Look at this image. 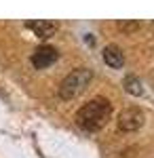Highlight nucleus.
<instances>
[{
  "label": "nucleus",
  "instance_id": "1",
  "mask_svg": "<svg viewBox=\"0 0 154 158\" xmlns=\"http://www.w3.org/2000/svg\"><path fill=\"white\" fill-rule=\"evenodd\" d=\"M112 116V103L104 97H95L76 112V124L84 131H99Z\"/></svg>",
  "mask_w": 154,
  "mask_h": 158
},
{
  "label": "nucleus",
  "instance_id": "2",
  "mask_svg": "<svg viewBox=\"0 0 154 158\" xmlns=\"http://www.w3.org/2000/svg\"><path fill=\"white\" fill-rule=\"evenodd\" d=\"M91 78H93V72H91V70H87V68H78V70H74L72 74H68V76L61 80V85H59L61 99H74V97H78L84 89L89 86Z\"/></svg>",
  "mask_w": 154,
  "mask_h": 158
},
{
  "label": "nucleus",
  "instance_id": "3",
  "mask_svg": "<svg viewBox=\"0 0 154 158\" xmlns=\"http://www.w3.org/2000/svg\"><path fill=\"white\" fill-rule=\"evenodd\" d=\"M143 124V112L139 108H127L118 114V127L122 131H137Z\"/></svg>",
  "mask_w": 154,
  "mask_h": 158
},
{
  "label": "nucleus",
  "instance_id": "4",
  "mask_svg": "<svg viewBox=\"0 0 154 158\" xmlns=\"http://www.w3.org/2000/svg\"><path fill=\"white\" fill-rule=\"evenodd\" d=\"M55 61H57V51L53 49V47H49V44H42V47H38V49L32 53V65L38 68V70L49 68V65L55 63Z\"/></svg>",
  "mask_w": 154,
  "mask_h": 158
},
{
  "label": "nucleus",
  "instance_id": "5",
  "mask_svg": "<svg viewBox=\"0 0 154 158\" xmlns=\"http://www.w3.org/2000/svg\"><path fill=\"white\" fill-rule=\"evenodd\" d=\"M28 27L34 32L38 38H49L55 34V30H57V23H53V21H45V19H38V21H28Z\"/></svg>",
  "mask_w": 154,
  "mask_h": 158
},
{
  "label": "nucleus",
  "instance_id": "6",
  "mask_svg": "<svg viewBox=\"0 0 154 158\" xmlns=\"http://www.w3.org/2000/svg\"><path fill=\"white\" fill-rule=\"evenodd\" d=\"M104 61H106L110 68H122V63H125V55H122V51L116 47V44H108L106 49H104Z\"/></svg>",
  "mask_w": 154,
  "mask_h": 158
},
{
  "label": "nucleus",
  "instance_id": "7",
  "mask_svg": "<svg viewBox=\"0 0 154 158\" xmlns=\"http://www.w3.org/2000/svg\"><path fill=\"white\" fill-rule=\"evenodd\" d=\"M125 89L129 91L131 95H142V93H143L142 82H139L135 76H127V78H125Z\"/></svg>",
  "mask_w": 154,
  "mask_h": 158
},
{
  "label": "nucleus",
  "instance_id": "8",
  "mask_svg": "<svg viewBox=\"0 0 154 158\" xmlns=\"http://www.w3.org/2000/svg\"><path fill=\"white\" fill-rule=\"evenodd\" d=\"M120 27L122 30H133V27H139V23L135 21V23H120Z\"/></svg>",
  "mask_w": 154,
  "mask_h": 158
}]
</instances>
